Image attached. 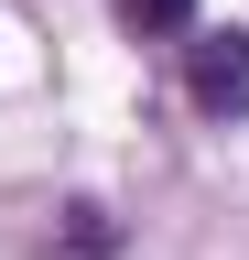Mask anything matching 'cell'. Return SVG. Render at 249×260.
<instances>
[{
    "label": "cell",
    "instance_id": "1",
    "mask_svg": "<svg viewBox=\"0 0 249 260\" xmlns=\"http://www.w3.org/2000/svg\"><path fill=\"white\" fill-rule=\"evenodd\" d=\"M184 87H195V109H206V119H238V109H249V32H217V44H195Z\"/></svg>",
    "mask_w": 249,
    "mask_h": 260
},
{
    "label": "cell",
    "instance_id": "2",
    "mask_svg": "<svg viewBox=\"0 0 249 260\" xmlns=\"http://www.w3.org/2000/svg\"><path fill=\"white\" fill-rule=\"evenodd\" d=\"M109 11L130 22V32H184V22H195V0H109Z\"/></svg>",
    "mask_w": 249,
    "mask_h": 260
},
{
    "label": "cell",
    "instance_id": "3",
    "mask_svg": "<svg viewBox=\"0 0 249 260\" xmlns=\"http://www.w3.org/2000/svg\"><path fill=\"white\" fill-rule=\"evenodd\" d=\"M98 249H109V217H98V206H76V239H65V260H98Z\"/></svg>",
    "mask_w": 249,
    "mask_h": 260
}]
</instances>
